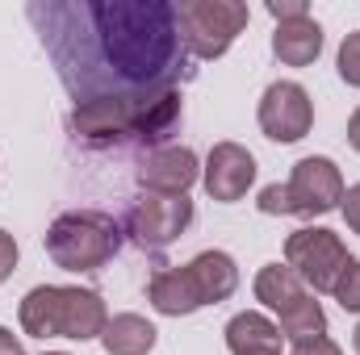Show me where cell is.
<instances>
[{
  "mask_svg": "<svg viewBox=\"0 0 360 355\" xmlns=\"http://www.w3.org/2000/svg\"><path fill=\"white\" fill-rule=\"evenodd\" d=\"M25 13L76 105L147 96L193 80L172 0H51Z\"/></svg>",
  "mask_w": 360,
  "mask_h": 355,
  "instance_id": "cell-1",
  "label": "cell"
},
{
  "mask_svg": "<svg viewBox=\"0 0 360 355\" xmlns=\"http://www.w3.org/2000/svg\"><path fill=\"white\" fill-rule=\"evenodd\" d=\"M122 251V226L101 209L59 213L46 230V255L63 272H96Z\"/></svg>",
  "mask_w": 360,
  "mask_h": 355,
  "instance_id": "cell-2",
  "label": "cell"
},
{
  "mask_svg": "<svg viewBox=\"0 0 360 355\" xmlns=\"http://www.w3.org/2000/svg\"><path fill=\"white\" fill-rule=\"evenodd\" d=\"M180 17V42L188 51V59H222L235 38L248 29L252 8L243 0H180L176 4Z\"/></svg>",
  "mask_w": 360,
  "mask_h": 355,
  "instance_id": "cell-3",
  "label": "cell"
},
{
  "mask_svg": "<svg viewBox=\"0 0 360 355\" xmlns=\"http://www.w3.org/2000/svg\"><path fill=\"white\" fill-rule=\"evenodd\" d=\"M285 264L297 272V280L314 293H331L340 272L352 264L344 239L323 226H302L285 239Z\"/></svg>",
  "mask_w": 360,
  "mask_h": 355,
  "instance_id": "cell-4",
  "label": "cell"
},
{
  "mask_svg": "<svg viewBox=\"0 0 360 355\" xmlns=\"http://www.w3.org/2000/svg\"><path fill=\"white\" fill-rule=\"evenodd\" d=\"M193 222V201L188 196H168V192H143L134 196L126 213V230L143 251H160L176 243Z\"/></svg>",
  "mask_w": 360,
  "mask_h": 355,
  "instance_id": "cell-5",
  "label": "cell"
},
{
  "mask_svg": "<svg viewBox=\"0 0 360 355\" xmlns=\"http://www.w3.org/2000/svg\"><path fill=\"white\" fill-rule=\"evenodd\" d=\"M151 96V92H147ZM143 96H96L72 109V134L89 147H113L139 134Z\"/></svg>",
  "mask_w": 360,
  "mask_h": 355,
  "instance_id": "cell-6",
  "label": "cell"
},
{
  "mask_svg": "<svg viewBox=\"0 0 360 355\" xmlns=\"http://www.w3.org/2000/svg\"><path fill=\"white\" fill-rule=\"evenodd\" d=\"M285 188H289V205H293L297 217L331 213V209H340V201H344V176H340V168H335L327 155H306V159H297Z\"/></svg>",
  "mask_w": 360,
  "mask_h": 355,
  "instance_id": "cell-7",
  "label": "cell"
},
{
  "mask_svg": "<svg viewBox=\"0 0 360 355\" xmlns=\"http://www.w3.org/2000/svg\"><path fill=\"white\" fill-rule=\"evenodd\" d=\"M314 126V100L293 80H276L260 96V130L272 142H302Z\"/></svg>",
  "mask_w": 360,
  "mask_h": 355,
  "instance_id": "cell-8",
  "label": "cell"
},
{
  "mask_svg": "<svg viewBox=\"0 0 360 355\" xmlns=\"http://www.w3.org/2000/svg\"><path fill=\"white\" fill-rule=\"evenodd\" d=\"M201 184L218 205H235L248 196V188L256 184V159L248 147L239 142H218L201 168Z\"/></svg>",
  "mask_w": 360,
  "mask_h": 355,
  "instance_id": "cell-9",
  "label": "cell"
},
{
  "mask_svg": "<svg viewBox=\"0 0 360 355\" xmlns=\"http://www.w3.org/2000/svg\"><path fill=\"white\" fill-rule=\"evenodd\" d=\"M201 176V163L188 147H160L139 163V184L143 192H168V196H188V188Z\"/></svg>",
  "mask_w": 360,
  "mask_h": 355,
  "instance_id": "cell-10",
  "label": "cell"
},
{
  "mask_svg": "<svg viewBox=\"0 0 360 355\" xmlns=\"http://www.w3.org/2000/svg\"><path fill=\"white\" fill-rule=\"evenodd\" d=\"M105 322H109V309H105L101 293L59 284V339H76V343L101 339Z\"/></svg>",
  "mask_w": 360,
  "mask_h": 355,
  "instance_id": "cell-11",
  "label": "cell"
},
{
  "mask_svg": "<svg viewBox=\"0 0 360 355\" xmlns=\"http://www.w3.org/2000/svg\"><path fill=\"white\" fill-rule=\"evenodd\" d=\"M184 267H188V280H193L201 305H218V301H226L239 288V267H235V260L226 251H201Z\"/></svg>",
  "mask_w": 360,
  "mask_h": 355,
  "instance_id": "cell-12",
  "label": "cell"
},
{
  "mask_svg": "<svg viewBox=\"0 0 360 355\" xmlns=\"http://www.w3.org/2000/svg\"><path fill=\"white\" fill-rule=\"evenodd\" d=\"M323 51V25L314 17H297V21H281L272 34V55L285 67H310Z\"/></svg>",
  "mask_w": 360,
  "mask_h": 355,
  "instance_id": "cell-13",
  "label": "cell"
},
{
  "mask_svg": "<svg viewBox=\"0 0 360 355\" xmlns=\"http://www.w3.org/2000/svg\"><path fill=\"white\" fill-rule=\"evenodd\" d=\"M281 326L256 309H243L226 322V347L231 355H281Z\"/></svg>",
  "mask_w": 360,
  "mask_h": 355,
  "instance_id": "cell-14",
  "label": "cell"
},
{
  "mask_svg": "<svg viewBox=\"0 0 360 355\" xmlns=\"http://www.w3.org/2000/svg\"><path fill=\"white\" fill-rule=\"evenodd\" d=\"M147 301L164 318H184V314L201 309V297H197V288L188 280V267H164V272H155L151 288H147Z\"/></svg>",
  "mask_w": 360,
  "mask_h": 355,
  "instance_id": "cell-15",
  "label": "cell"
},
{
  "mask_svg": "<svg viewBox=\"0 0 360 355\" xmlns=\"http://www.w3.org/2000/svg\"><path fill=\"white\" fill-rule=\"evenodd\" d=\"M160 339V330L143 318V314H113L105 322V335H101V347L109 355H151Z\"/></svg>",
  "mask_w": 360,
  "mask_h": 355,
  "instance_id": "cell-16",
  "label": "cell"
},
{
  "mask_svg": "<svg viewBox=\"0 0 360 355\" xmlns=\"http://www.w3.org/2000/svg\"><path fill=\"white\" fill-rule=\"evenodd\" d=\"M306 297H310V288L297 280V272L289 264H264L256 272V301H264L276 318L285 309H293L297 301H306Z\"/></svg>",
  "mask_w": 360,
  "mask_h": 355,
  "instance_id": "cell-17",
  "label": "cell"
},
{
  "mask_svg": "<svg viewBox=\"0 0 360 355\" xmlns=\"http://www.w3.org/2000/svg\"><path fill=\"white\" fill-rule=\"evenodd\" d=\"M180 121V88H164V92H151L143 96L139 105V142H160L176 130Z\"/></svg>",
  "mask_w": 360,
  "mask_h": 355,
  "instance_id": "cell-18",
  "label": "cell"
},
{
  "mask_svg": "<svg viewBox=\"0 0 360 355\" xmlns=\"http://www.w3.org/2000/svg\"><path fill=\"white\" fill-rule=\"evenodd\" d=\"M21 330L34 339H59V284H38L21 297Z\"/></svg>",
  "mask_w": 360,
  "mask_h": 355,
  "instance_id": "cell-19",
  "label": "cell"
},
{
  "mask_svg": "<svg viewBox=\"0 0 360 355\" xmlns=\"http://www.w3.org/2000/svg\"><path fill=\"white\" fill-rule=\"evenodd\" d=\"M281 335H285L293 347L327 335V314H323V305L314 301V293H310L306 301H297L293 309H285V314H281Z\"/></svg>",
  "mask_w": 360,
  "mask_h": 355,
  "instance_id": "cell-20",
  "label": "cell"
},
{
  "mask_svg": "<svg viewBox=\"0 0 360 355\" xmlns=\"http://www.w3.org/2000/svg\"><path fill=\"white\" fill-rule=\"evenodd\" d=\"M335 67H340V80H344L348 88H360V29H356V34H348V38L340 42Z\"/></svg>",
  "mask_w": 360,
  "mask_h": 355,
  "instance_id": "cell-21",
  "label": "cell"
},
{
  "mask_svg": "<svg viewBox=\"0 0 360 355\" xmlns=\"http://www.w3.org/2000/svg\"><path fill=\"white\" fill-rule=\"evenodd\" d=\"M331 297H335L348 314H360V260H352V264L340 272V280H335Z\"/></svg>",
  "mask_w": 360,
  "mask_h": 355,
  "instance_id": "cell-22",
  "label": "cell"
},
{
  "mask_svg": "<svg viewBox=\"0 0 360 355\" xmlns=\"http://www.w3.org/2000/svg\"><path fill=\"white\" fill-rule=\"evenodd\" d=\"M269 17L281 21H297V17H310V4L306 0H269Z\"/></svg>",
  "mask_w": 360,
  "mask_h": 355,
  "instance_id": "cell-23",
  "label": "cell"
},
{
  "mask_svg": "<svg viewBox=\"0 0 360 355\" xmlns=\"http://www.w3.org/2000/svg\"><path fill=\"white\" fill-rule=\"evenodd\" d=\"M340 213H344V222H348V230L360 234V184L352 188H344V201H340Z\"/></svg>",
  "mask_w": 360,
  "mask_h": 355,
  "instance_id": "cell-24",
  "label": "cell"
},
{
  "mask_svg": "<svg viewBox=\"0 0 360 355\" xmlns=\"http://www.w3.org/2000/svg\"><path fill=\"white\" fill-rule=\"evenodd\" d=\"M13 272H17V243H13L8 230H0V284H4Z\"/></svg>",
  "mask_w": 360,
  "mask_h": 355,
  "instance_id": "cell-25",
  "label": "cell"
},
{
  "mask_svg": "<svg viewBox=\"0 0 360 355\" xmlns=\"http://www.w3.org/2000/svg\"><path fill=\"white\" fill-rule=\"evenodd\" d=\"M289 355H344V351H340V343H335V339H327V335H323V339L297 343V347H293Z\"/></svg>",
  "mask_w": 360,
  "mask_h": 355,
  "instance_id": "cell-26",
  "label": "cell"
},
{
  "mask_svg": "<svg viewBox=\"0 0 360 355\" xmlns=\"http://www.w3.org/2000/svg\"><path fill=\"white\" fill-rule=\"evenodd\" d=\"M0 355H25L21 351V343H17V335L4 330V326H0Z\"/></svg>",
  "mask_w": 360,
  "mask_h": 355,
  "instance_id": "cell-27",
  "label": "cell"
},
{
  "mask_svg": "<svg viewBox=\"0 0 360 355\" xmlns=\"http://www.w3.org/2000/svg\"><path fill=\"white\" fill-rule=\"evenodd\" d=\"M348 142H352V151H360V109L348 117Z\"/></svg>",
  "mask_w": 360,
  "mask_h": 355,
  "instance_id": "cell-28",
  "label": "cell"
},
{
  "mask_svg": "<svg viewBox=\"0 0 360 355\" xmlns=\"http://www.w3.org/2000/svg\"><path fill=\"white\" fill-rule=\"evenodd\" d=\"M352 347H356V355H360V322H356V330H352Z\"/></svg>",
  "mask_w": 360,
  "mask_h": 355,
  "instance_id": "cell-29",
  "label": "cell"
},
{
  "mask_svg": "<svg viewBox=\"0 0 360 355\" xmlns=\"http://www.w3.org/2000/svg\"><path fill=\"white\" fill-rule=\"evenodd\" d=\"M42 355H68V351H42Z\"/></svg>",
  "mask_w": 360,
  "mask_h": 355,
  "instance_id": "cell-30",
  "label": "cell"
}]
</instances>
